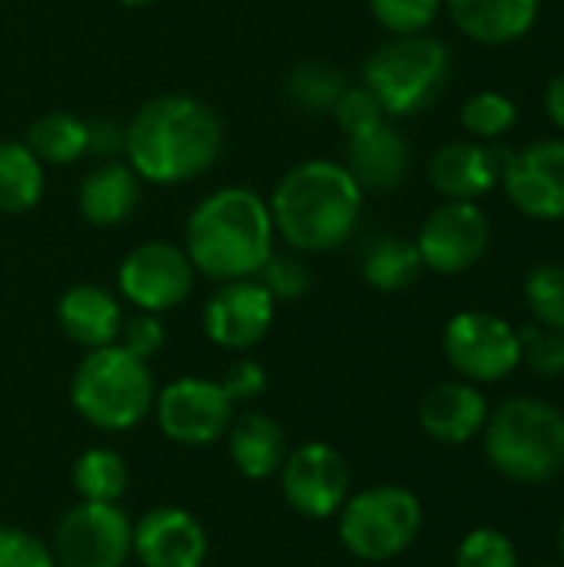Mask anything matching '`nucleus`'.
Masks as SVG:
<instances>
[{"mask_svg":"<svg viewBox=\"0 0 564 567\" xmlns=\"http://www.w3.org/2000/svg\"><path fill=\"white\" fill-rule=\"evenodd\" d=\"M223 150L219 116L196 96H153L126 123V163L150 183H186L203 176Z\"/></svg>","mask_w":564,"mask_h":567,"instance_id":"obj_1","label":"nucleus"},{"mask_svg":"<svg viewBox=\"0 0 564 567\" xmlns=\"http://www.w3.org/2000/svg\"><path fill=\"white\" fill-rule=\"evenodd\" d=\"M273 239L276 226L269 203L246 186H226L189 213L183 249L196 272L229 282L259 276L273 256Z\"/></svg>","mask_w":564,"mask_h":567,"instance_id":"obj_2","label":"nucleus"},{"mask_svg":"<svg viewBox=\"0 0 564 567\" xmlns=\"http://www.w3.org/2000/svg\"><path fill=\"white\" fill-rule=\"evenodd\" d=\"M276 233L299 252H332L359 226L362 186L346 163L306 159L293 166L269 203Z\"/></svg>","mask_w":564,"mask_h":567,"instance_id":"obj_3","label":"nucleus"},{"mask_svg":"<svg viewBox=\"0 0 564 567\" xmlns=\"http://www.w3.org/2000/svg\"><path fill=\"white\" fill-rule=\"evenodd\" d=\"M489 465L519 485H545L564 472V412L542 399H509L482 429Z\"/></svg>","mask_w":564,"mask_h":567,"instance_id":"obj_4","label":"nucleus"},{"mask_svg":"<svg viewBox=\"0 0 564 567\" xmlns=\"http://www.w3.org/2000/svg\"><path fill=\"white\" fill-rule=\"evenodd\" d=\"M70 402L93 429L126 432L153 412L156 382L143 359L113 342L83 355L70 379Z\"/></svg>","mask_w":564,"mask_h":567,"instance_id":"obj_5","label":"nucleus"},{"mask_svg":"<svg viewBox=\"0 0 564 567\" xmlns=\"http://www.w3.org/2000/svg\"><path fill=\"white\" fill-rule=\"evenodd\" d=\"M449 76V47L429 33L392 37L362 66V86L372 90L386 116L425 113L445 93Z\"/></svg>","mask_w":564,"mask_h":567,"instance_id":"obj_6","label":"nucleus"},{"mask_svg":"<svg viewBox=\"0 0 564 567\" xmlns=\"http://www.w3.org/2000/svg\"><path fill=\"white\" fill-rule=\"evenodd\" d=\"M339 542L359 561H392L406 555L422 532V505L402 485H372L339 508Z\"/></svg>","mask_w":564,"mask_h":567,"instance_id":"obj_7","label":"nucleus"},{"mask_svg":"<svg viewBox=\"0 0 564 567\" xmlns=\"http://www.w3.org/2000/svg\"><path fill=\"white\" fill-rule=\"evenodd\" d=\"M442 352L465 382H502L522 365V339L512 322L492 312H459L442 332Z\"/></svg>","mask_w":564,"mask_h":567,"instance_id":"obj_8","label":"nucleus"},{"mask_svg":"<svg viewBox=\"0 0 564 567\" xmlns=\"http://www.w3.org/2000/svg\"><path fill=\"white\" fill-rule=\"evenodd\" d=\"M57 567H123L133 555V522L120 505H73L50 542Z\"/></svg>","mask_w":564,"mask_h":567,"instance_id":"obj_9","label":"nucleus"},{"mask_svg":"<svg viewBox=\"0 0 564 567\" xmlns=\"http://www.w3.org/2000/svg\"><path fill=\"white\" fill-rule=\"evenodd\" d=\"M153 412L160 432L186 449H203L226 439L236 419V405L223 385L203 375H183L163 385V392H156Z\"/></svg>","mask_w":564,"mask_h":567,"instance_id":"obj_10","label":"nucleus"},{"mask_svg":"<svg viewBox=\"0 0 564 567\" xmlns=\"http://www.w3.org/2000/svg\"><path fill=\"white\" fill-rule=\"evenodd\" d=\"M279 485L286 505L296 515L322 522L336 518L346 505L352 475L339 449H332L329 442H302L286 455L279 468Z\"/></svg>","mask_w":564,"mask_h":567,"instance_id":"obj_11","label":"nucleus"},{"mask_svg":"<svg viewBox=\"0 0 564 567\" xmlns=\"http://www.w3.org/2000/svg\"><path fill=\"white\" fill-rule=\"evenodd\" d=\"M492 223L479 209V203L449 199L425 216L416 236V249L422 266L439 276H462L489 252Z\"/></svg>","mask_w":564,"mask_h":567,"instance_id":"obj_12","label":"nucleus"},{"mask_svg":"<svg viewBox=\"0 0 564 567\" xmlns=\"http://www.w3.org/2000/svg\"><path fill=\"white\" fill-rule=\"evenodd\" d=\"M196 269L186 256V249L173 243H143L130 249L120 262L116 286L126 302H133L140 312H170L183 306L193 292Z\"/></svg>","mask_w":564,"mask_h":567,"instance_id":"obj_13","label":"nucleus"},{"mask_svg":"<svg viewBox=\"0 0 564 567\" xmlns=\"http://www.w3.org/2000/svg\"><path fill=\"white\" fill-rule=\"evenodd\" d=\"M502 189L529 219H564V140L552 136L512 150L502 173Z\"/></svg>","mask_w":564,"mask_h":567,"instance_id":"obj_14","label":"nucleus"},{"mask_svg":"<svg viewBox=\"0 0 564 567\" xmlns=\"http://www.w3.org/2000/svg\"><path fill=\"white\" fill-rule=\"evenodd\" d=\"M276 319V299L253 279L223 282L203 306V332L213 346L226 352H246L266 339Z\"/></svg>","mask_w":564,"mask_h":567,"instance_id":"obj_15","label":"nucleus"},{"mask_svg":"<svg viewBox=\"0 0 564 567\" xmlns=\"http://www.w3.org/2000/svg\"><path fill=\"white\" fill-rule=\"evenodd\" d=\"M133 555L143 567H203L209 538L193 512L163 505L133 525Z\"/></svg>","mask_w":564,"mask_h":567,"instance_id":"obj_16","label":"nucleus"},{"mask_svg":"<svg viewBox=\"0 0 564 567\" xmlns=\"http://www.w3.org/2000/svg\"><path fill=\"white\" fill-rule=\"evenodd\" d=\"M509 156H512V150H505V146L479 143V140H455V143H445L442 150H435V156L429 163V179L439 196L475 203L495 183H502Z\"/></svg>","mask_w":564,"mask_h":567,"instance_id":"obj_17","label":"nucleus"},{"mask_svg":"<svg viewBox=\"0 0 564 567\" xmlns=\"http://www.w3.org/2000/svg\"><path fill=\"white\" fill-rule=\"evenodd\" d=\"M489 422V402L472 382H439L422 395L419 425L439 445H465L482 435Z\"/></svg>","mask_w":564,"mask_h":567,"instance_id":"obj_18","label":"nucleus"},{"mask_svg":"<svg viewBox=\"0 0 564 567\" xmlns=\"http://www.w3.org/2000/svg\"><path fill=\"white\" fill-rule=\"evenodd\" d=\"M409 143L406 136L382 120L379 126L349 136V153H346V169L352 173V179L372 193H389L396 189L406 173H409Z\"/></svg>","mask_w":564,"mask_h":567,"instance_id":"obj_19","label":"nucleus"},{"mask_svg":"<svg viewBox=\"0 0 564 567\" xmlns=\"http://www.w3.org/2000/svg\"><path fill=\"white\" fill-rule=\"evenodd\" d=\"M57 322L70 342H76L90 352V349L113 346L120 339L123 312H120V302L110 296V289L96 286V282H76L60 296Z\"/></svg>","mask_w":564,"mask_h":567,"instance_id":"obj_20","label":"nucleus"},{"mask_svg":"<svg viewBox=\"0 0 564 567\" xmlns=\"http://www.w3.org/2000/svg\"><path fill=\"white\" fill-rule=\"evenodd\" d=\"M445 10L469 40L485 47L515 43L539 20V0H445Z\"/></svg>","mask_w":564,"mask_h":567,"instance_id":"obj_21","label":"nucleus"},{"mask_svg":"<svg viewBox=\"0 0 564 567\" xmlns=\"http://www.w3.org/2000/svg\"><path fill=\"white\" fill-rule=\"evenodd\" d=\"M226 442H229V462L249 482H266V478L279 475V468L289 455L283 425L263 412H246V415L233 419Z\"/></svg>","mask_w":564,"mask_h":567,"instance_id":"obj_22","label":"nucleus"},{"mask_svg":"<svg viewBox=\"0 0 564 567\" xmlns=\"http://www.w3.org/2000/svg\"><path fill=\"white\" fill-rule=\"evenodd\" d=\"M80 213L93 226H120L140 203V176L130 163L103 159L80 183Z\"/></svg>","mask_w":564,"mask_h":567,"instance_id":"obj_23","label":"nucleus"},{"mask_svg":"<svg viewBox=\"0 0 564 567\" xmlns=\"http://www.w3.org/2000/svg\"><path fill=\"white\" fill-rule=\"evenodd\" d=\"M422 256L412 239L379 236L362 256V279L379 292H402L422 276Z\"/></svg>","mask_w":564,"mask_h":567,"instance_id":"obj_24","label":"nucleus"},{"mask_svg":"<svg viewBox=\"0 0 564 567\" xmlns=\"http://www.w3.org/2000/svg\"><path fill=\"white\" fill-rule=\"evenodd\" d=\"M73 492L80 502H103V505H120V498L130 488V468L126 458L113 449H86L70 472Z\"/></svg>","mask_w":564,"mask_h":567,"instance_id":"obj_25","label":"nucleus"},{"mask_svg":"<svg viewBox=\"0 0 564 567\" xmlns=\"http://www.w3.org/2000/svg\"><path fill=\"white\" fill-rule=\"evenodd\" d=\"M43 196V163L20 140L0 143V209L30 213Z\"/></svg>","mask_w":564,"mask_h":567,"instance_id":"obj_26","label":"nucleus"},{"mask_svg":"<svg viewBox=\"0 0 564 567\" xmlns=\"http://www.w3.org/2000/svg\"><path fill=\"white\" fill-rule=\"evenodd\" d=\"M30 153L40 163L50 166H70L86 153V120L66 113V110H53L43 113L40 120H33L27 126V140Z\"/></svg>","mask_w":564,"mask_h":567,"instance_id":"obj_27","label":"nucleus"},{"mask_svg":"<svg viewBox=\"0 0 564 567\" xmlns=\"http://www.w3.org/2000/svg\"><path fill=\"white\" fill-rule=\"evenodd\" d=\"M346 73L326 60H302L289 70L286 76V96L293 106H299L302 113H312V116H322V113H332L336 100L342 96L346 90Z\"/></svg>","mask_w":564,"mask_h":567,"instance_id":"obj_28","label":"nucleus"},{"mask_svg":"<svg viewBox=\"0 0 564 567\" xmlns=\"http://www.w3.org/2000/svg\"><path fill=\"white\" fill-rule=\"evenodd\" d=\"M459 120L465 126V133L479 143H492V140H502L515 123H519V106L512 96L499 93V90H482V93H472L462 110H459Z\"/></svg>","mask_w":564,"mask_h":567,"instance_id":"obj_29","label":"nucleus"},{"mask_svg":"<svg viewBox=\"0 0 564 567\" xmlns=\"http://www.w3.org/2000/svg\"><path fill=\"white\" fill-rule=\"evenodd\" d=\"M525 302L539 326L564 332V262H539L525 276Z\"/></svg>","mask_w":564,"mask_h":567,"instance_id":"obj_30","label":"nucleus"},{"mask_svg":"<svg viewBox=\"0 0 564 567\" xmlns=\"http://www.w3.org/2000/svg\"><path fill=\"white\" fill-rule=\"evenodd\" d=\"M455 567H519V548L499 528H475L462 538Z\"/></svg>","mask_w":564,"mask_h":567,"instance_id":"obj_31","label":"nucleus"},{"mask_svg":"<svg viewBox=\"0 0 564 567\" xmlns=\"http://www.w3.org/2000/svg\"><path fill=\"white\" fill-rule=\"evenodd\" d=\"M445 0H369L372 17L396 37L425 33L442 13Z\"/></svg>","mask_w":564,"mask_h":567,"instance_id":"obj_32","label":"nucleus"},{"mask_svg":"<svg viewBox=\"0 0 564 567\" xmlns=\"http://www.w3.org/2000/svg\"><path fill=\"white\" fill-rule=\"evenodd\" d=\"M519 339H522V362H529L545 379L564 375V332L532 322L519 329Z\"/></svg>","mask_w":564,"mask_h":567,"instance_id":"obj_33","label":"nucleus"},{"mask_svg":"<svg viewBox=\"0 0 564 567\" xmlns=\"http://www.w3.org/2000/svg\"><path fill=\"white\" fill-rule=\"evenodd\" d=\"M332 116H336L339 130L346 133V140L356 136V133H366V130L379 126L382 120H389L369 86H346L342 96L332 106Z\"/></svg>","mask_w":564,"mask_h":567,"instance_id":"obj_34","label":"nucleus"},{"mask_svg":"<svg viewBox=\"0 0 564 567\" xmlns=\"http://www.w3.org/2000/svg\"><path fill=\"white\" fill-rule=\"evenodd\" d=\"M256 279L269 289V296H273L276 302L302 299V296L309 292V282H312L302 259H296V256H276V252L266 259V266L259 269Z\"/></svg>","mask_w":564,"mask_h":567,"instance_id":"obj_35","label":"nucleus"},{"mask_svg":"<svg viewBox=\"0 0 564 567\" xmlns=\"http://www.w3.org/2000/svg\"><path fill=\"white\" fill-rule=\"evenodd\" d=\"M116 346H123L130 355L150 362L166 346V326L160 322L156 312H136L133 319H123Z\"/></svg>","mask_w":564,"mask_h":567,"instance_id":"obj_36","label":"nucleus"},{"mask_svg":"<svg viewBox=\"0 0 564 567\" xmlns=\"http://www.w3.org/2000/svg\"><path fill=\"white\" fill-rule=\"evenodd\" d=\"M0 567H57V558L37 535L0 528Z\"/></svg>","mask_w":564,"mask_h":567,"instance_id":"obj_37","label":"nucleus"},{"mask_svg":"<svg viewBox=\"0 0 564 567\" xmlns=\"http://www.w3.org/2000/svg\"><path fill=\"white\" fill-rule=\"evenodd\" d=\"M266 369L253 359H239L226 369V375L219 379L223 392L233 399V405H243V402H253L266 392Z\"/></svg>","mask_w":564,"mask_h":567,"instance_id":"obj_38","label":"nucleus"},{"mask_svg":"<svg viewBox=\"0 0 564 567\" xmlns=\"http://www.w3.org/2000/svg\"><path fill=\"white\" fill-rule=\"evenodd\" d=\"M86 153L100 159L126 156V126L116 120H86Z\"/></svg>","mask_w":564,"mask_h":567,"instance_id":"obj_39","label":"nucleus"},{"mask_svg":"<svg viewBox=\"0 0 564 567\" xmlns=\"http://www.w3.org/2000/svg\"><path fill=\"white\" fill-rule=\"evenodd\" d=\"M545 113H548V120L564 133V70L552 76V83L545 90Z\"/></svg>","mask_w":564,"mask_h":567,"instance_id":"obj_40","label":"nucleus"},{"mask_svg":"<svg viewBox=\"0 0 564 567\" xmlns=\"http://www.w3.org/2000/svg\"><path fill=\"white\" fill-rule=\"evenodd\" d=\"M123 7H146V3H153V0H120Z\"/></svg>","mask_w":564,"mask_h":567,"instance_id":"obj_41","label":"nucleus"},{"mask_svg":"<svg viewBox=\"0 0 564 567\" xmlns=\"http://www.w3.org/2000/svg\"><path fill=\"white\" fill-rule=\"evenodd\" d=\"M558 551H562V561H564V518H562V528H558Z\"/></svg>","mask_w":564,"mask_h":567,"instance_id":"obj_42","label":"nucleus"},{"mask_svg":"<svg viewBox=\"0 0 564 567\" xmlns=\"http://www.w3.org/2000/svg\"><path fill=\"white\" fill-rule=\"evenodd\" d=\"M542 567H555V565H542Z\"/></svg>","mask_w":564,"mask_h":567,"instance_id":"obj_43","label":"nucleus"}]
</instances>
